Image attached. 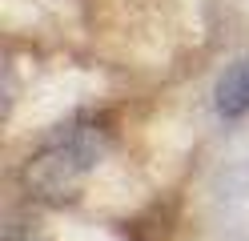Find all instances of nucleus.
<instances>
[{
    "mask_svg": "<svg viewBox=\"0 0 249 241\" xmlns=\"http://www.w3.org/2000/svg\"><path fill=\"white\" fill-rule=\"evenodd\" d=\"M213 105L225 121H237L249 112V56H237L229 69L217 76V89H213Z\"/></svg>",
    "mask_w": 249,
    "mask_h": 241,
    "instance_id": "f257e3e1",
    "label": "nucleus"
}]
</instances>
